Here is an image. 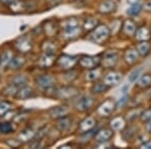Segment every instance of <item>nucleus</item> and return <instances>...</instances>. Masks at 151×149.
<instances>
[{"label":"nucleus","instance_id":"473e14b6","mask_svg":"<svg viewBox=\"0 0 151 149\" xmlns=\"http://www.w3.org/2000/svg\"><path fill=\"white\" fill-rule=\"evenodd\" d=\"M108 88L109 86L105 83H97V84L93 85V87L91 88V91L94 94H100V93H104Z\"/></svg>","mask_w":151,"mask_h":149},{"label":"nucleus","instance_id":"9b49d317","mask_svg":"<svg viewBox=\"0 0 151 149\" xmlns=\"http://www.w3.org/2000/svg\"><path fill=\"white\" fill-rule=\"evenodd\" d=\"M70 109L68 108L67 106H57L53 107L48 111L50 113V116L52 117V119H60L62 117H65L69 114Z\"/></svg>","mask_w":151,"mask_h":149},{"label":"nucleus","instance_id":"3c124183","mask_svg":"<svg viewBox=\"0 0 151 149\" xmlns=\"http://www.w3.org/2000/svg\"><path fill=\"white\" fill-rule=\"evenodd\" d=\"M47 1L50 2V3H52V4H58L60 0H47Z\"/></svg>","mask_w":151,"mask_h":149},{"label":"nucleus","instance_id":"79ce46f5","mask_svg":"<svg viewBox=\"0 0 151 149\" xmlns=\"http://www.w3.org/2000/svg\"><path fill=\"white\" fill-rule=\"evenodd\" d=\"M7 144H8L9 146H11V147H19V146L22 144L21 141H19L18 139H8V141H7Z\"/></svg>","mask_w":151,"mask_h":149},{"label":"nucleus","instance_id":"5701e85b","mask_svg":"<svg viewBox=\"0 0 151 149\" xmlns=\"http://www.w3.org/2000/svg\"><path fill=\"white\" fill-rule=\"evenodd\" d=\"M27 77L24 75H16L14 76V77H12V79L10 81V84L14 85V86L20 88L22 86H25L26 84H27Z\"/></svg>","mask_w":151,"mask_h":149},{"label":"nucleus","instance_id":"f03ea898","mask_svg":"<svg viewBox=\"0 0 151 149\" xmlns=\"http://www.w3.org/2000/svg\"><path fill=\"white\" fill-rule=\"evenodd\" d=\"M13 46L18 53H26L32 50V42H31L30 38L27 37L26 35H23L18 37L17 40L14 41Z\"/></svg>","mask_w":151,"mask_h":149},{"label":"nucleus","instance_id":"7c9ffc66","mask_svg":"<svg viewBox=\"0 0 151 149\" xmlns=\"http://www.w3.org/2000/svg\"><path fill=\"white\" fill-rule=\"evenodd\" d=\"M14 131V127L9 122H1L0 123V133L1 134H10Z\"/></svg>","mask_w":151,"mask_h":149},{"label":"nucleus","instance_id":"393cba45","mask_svg":"<svg viewBox=\"0 0 151 149\" xmlns=\"http://www.w3.org/2000/svg\"><path fill=\"white\" fill-rule=\"evenodd\" d=\"M98 26V20L96 18H93V17H89V18H86L84 21V30L86 31H92L93 29H95Z\"/></svg>","mask_w":151,"mask_h":149},{"label":"nucleus","instance_id":"39448f33","mask_svg":"<svg viewBox=\"0 0 151 149\" xmlns=\"http://www.w3.org/2000/svg\"><path fill=\"white\" fill-rule=\"evenodd\" d=\"M79 63L82 68L87 70H92L98 68L101 63V60L99 57H91V55H83L79 60Z\"/></svg>","mask_w":151,"mask_h":149},{"label":"nucleus","instance_id":"dca6fc26","mask_svg":"<svg viewBox=\"0 0 151 149\" xmlns=\"http://www.w3.org/2000/svg\"><path fill=\"white\" fill-rule=\"evenodd\" d=\"M136 40L140 41H147L151 38V30L146 26H142V27L138 28L135 32Z\"/></svg>","mask_w":151,"mask_h":149},{"label":"nucleus","instance_id":"e433bc0d","mask_svg":"<svg viewBox=\"0 0 151 149\" xmlns=\"http://www.w3.org/2000/svg\"><path fill=\"white\" fill-rule=\"evenodd\" d=\"M76 25H79V20H78L77 18H75V17L67 18L62 22V29L70 27V26H76Z\"/></svg>","mask_w":151,"mask_h":149},{"label":"nucleus","instance_id":"de8ad7c7","mask_svg":"<svg viewBox=\"0 0 151 149\" xmlns=\"http://www.w3.org/2000/svg\"><path fill=\"white\" fill-rule=\"evenodd\" d=\"M0 1H1L3 4H5V5L9 6V5H10V4L12 3V2L14 1V0H0Z\"/></svg>","mask_w":151,"mask_h":149},{"label":"nucleus","instance_id":"c85d7f7f","mask_svg":"<svg viewBox=\"0 0 151 149\" xmlns=\"http://www.w3.org/2000/svg\"><path fill=\"white\" fill-rule=\"evenodd\" d=\"M125 127V122L121 117H118V118L113 119L111 122V128L115 131H119L122 130V129Z\"/></svg>","mask_w":151,"mask_h":149},{"label":"nucleus","instance_id":"a18cd8bd","mask_svg":"<svg viewBox=\"0 0 151 149\" xmlns=\"http://www.w3.org/2000/svg\"><path fill=\"white\" fill-rule=\"evenodd\" d=\"M144 8H145L147 11H150V12H151V0H147V1H145V3H144Z\"/></svg>","mask_w":151,"mask_h":149},{"label":"nucleus","instance_id":"f8f14e48","mask_svg":"<svg viewBox=\"0 0 151 149\" xmlns=\"http://www.w3.org/2000/svg\"><path fill=\"white\" fill-rule=\"evenodd\" d=\"M117 9V3L114 0H106V1L102 2L100 4L98 10L100 13L103 14H108V13H112Z\"/></svg>","mask_w":151,"mask_h":149},{"label":"nucleus","instance_id":"a19ab883","mask_svg":"<svg viewBox=\"0 0 151 149\" xmlns=\"http://www.w3.org/2000/svg\"><path fill=\"white\" fill-rule=\"evenodd\" d=\"M120 27H121V21L119 19H115L113 20L112 22L110 23V32L113 33V35H116L119 30H120Z\"/></svg>","mask_w":151,"mask_h":149},{"label":"nucleus","instance_id":"6ab92c4d","mask_svg":"<svg viewBox=\"0 0 151 149\" xmlns=\"http://www.w3.org/2000/svg\"><path fill=\"white\" fill-rule=\"evenodd\" d=\"M35 136V132L32 128H25L19 133L18 135V140L21 142H29L30 140H32Z\"/></svg>","mask_w":151,"mask_h":149},{"label":"nucleus","instance_id":"6e6552de","mask_svg":"<svg viewBox=\"0 0 151 149\" xmlns=\"http://www.w3.org/2000/svg\"><path fill=\"white\" fill-rule=\"evenodd\" d=\"M116 108L115 102L112 99H108L103 102L98 108V114L102 117H108L109 115L113 113V111Z\"/></svg>","mask_w":151,"mask_h":149},{"label":"nucleus","instance_id":"bb28decb","mask_svg":"<svg viewBox=\"0 0 151 149\" xmlns=\"http://www.w3.org/2000/svg\"><path fill=\"white\" fill-rule=\"evenodd\" d=\"M123 28H124V31H125V32L129 35H133L134 33L136 32V30H137L135 23L131 20H126L125 22H124Z\"/></svg>","mask_w":151,"mask_h":149},{"label":"nucleus","instance_id":"c9c22d12","mask_svg":"<svg viewBox=\"0 0 151 149\" xmlns=\"http://www.w3.org/2000/svg\"><path fill=\"white\" fill-rule=\"evenodd\" d=\"M138 86L140 88H147L151 86V76L150 75H144L141 78H139L138 81Z\"/></svg>","mask_w":151,"mask_h":149},{"label":"nucleus","instance_id":"0eeeda50","mask_svg":"<svg viewBox=\"0 0 151 149\" xmlns=\"http://www.w3.org/2000/svg\"><path fill=\"white\" fill-rule=\"evenodd\" d=\"M78 94V90L74 87H63L60 89H55V97L60 100L70 99Z\"/></svg>","mask_w":151,"mask_h":149},{"label":"nucleus","instance_id":"4468645a","mask_svg":"<svg viewBox=\"0 0 151 149\" xmlns=\"http://www.w3.org/2000/svg\"><path fill=\"white\" fill-rule=\"evenodd\" d=\"M43 30H45V35L48 36H53L57 35L58 29V22L55 20H52V19H50V20L45 21L43 23Z\"/></svg>","mask_w":151,"mask_h":149},{"label":"nucleus","instance_id":"4c0bfd02","mask_svg":"<svg viewBox=\"0 0 151 149\" xmlns=\"http://www.w3.org/2000/svg\"><path fill=\"white\" fill-rule=\"evenodd\" d=\"M141 74H142V68H138V69L134 70L128 77V80L130 83H135L136 81L140 78Z\"/></svg>","mask_w":151,"mask_h":149},{"label":"nucleus","instance_id":"a211bd4d","mask_svg":"<svg viewBox=\"0 0 151 149\" xmlns=\"http://www.w3.org/2000/svg\"><path fill=\"white\" fill-rule=\"evenodd\" d=\"M32 96H33L32 89L25 85V86L18 88V91H17V93H16V95L14 98L19 99V100H24V99H28V98H30Z\"/></svg>","mask_w":151,"mask_h":149},{"label":"nucleus","instance_id":"09e8293b","mask_svg":"<svg viewBox=\"0 0 151 149\" xmlns=\"http://www.w3.org/2000/svg\"><path fill=\"white\" fill-rule=\"evenodd\" d=\"M140 0H127V3L129 5H132V4H136V3H139Z\"/></svg>","mask_w":151,"mask_h":149},{"label":"nucleus","instance_id":"37998d69","mask_svg":"<svg viewBox=\"0 0 151 149\" xmlns=\"http://www.w3.org/2000/svg\"><path fill=\"white\" fill-rule=\"evenodd\" d=\"M141 119H142L143 121H147V122L151 120V109L143 112L142 115H141Z\"/></svg>","mask_w":151,"mask_h":149},{"label":"nucleus","instance_id":"cd10ccee","mask_svg":"<svg viewBox=\"0 0 151 149\" xmlns=\"http://www.w3.org/2000/svg\"><path fill=\"white\" fill-rule=\"evenodd\" d=\"M141 10H142V5L139 3H136L130 5V7L126 10V13L129 16H137L138 14H140Z\"/></svg>","mask_w":151,"mask_h":149},{"label":"nucleus","instance_id":"c756f323","mask_svg":"<svg viewBox=\"0 0 151 149\" xmlns=\"http://www.w3.org/2000/svg\"><path fill=\"white\" fill-rule=\"evenodd\" d=\"M100 76H101V70L95 68V69H92V70L89 71V73L86 75V79L88 81H91V82H93V81L98 80L100 78Z\"/></svg>","mask_w":151,"mask_h":149},{"label":"nucleus","instance_id":"1a4fd4ad","mask_svg":"<svg viewBox=\"0 0 151 149\" xmlns=\"http://www.w3.org/2000/svg\"><path fill=\"white\" fill-rule=\"evenodd\" d=\"M81 32H82V29L80 27V25L63 28V36L68 40H73L75 38H77L78 36L81 35Z\"/></svg>","mask_w":151,"mask_h":149},{"label":"nucleus","instance_id":"20e7f679","mask_svg":"<svg viewBox=\"0 0 151 149\" xmlns=\"http://www.w3.org/2000/svg\"><path fill=\"white\" fill-rule=\"evenodd\" d=\"M118 62V53L116 50H108L103 55L101 63L105 69H111Z\"/></svg>","mask_w":151,"mask_h":149},{"label":"nucleus","instance_id":"2f4dec72","mask_svg":"<svg viewBox=\"0 0 151 149\" xmlns=\"http://www.w3.org/2000/svg\"><path fill=\"white\" fill-rule=\"evenodd\" d=\"M11 109H12V104L10 102L1 101L0 102V117L6 115L9 111H11Z\"/></svg>","mask_w":151,"mask_h":149},{"label":"nucleus","instance_id":"7ed1b4c3","mask_svg":"<svg viewBox=\"0 0 151 149\" xmlns=\"http://www.w3.org/2000/svg\"><path fill=\"white\" fill-rule=\"evenodd\" d=\"M78 62H79V60L76 57L64 55H60V57L58 58L57 62H55V65L63 70H70L75 67L76 63Z\"/></svg>","mask_w":151,"mask_h":149},{"label":"nucleus","instance_id":"49530a36","mask_svg":"<svg viewBox=\"0 0 151 149\" xmlns=\"http://www.w3.org/2000/svg\"><path fill=\"white\" fill-rule=\"evenodd\" d=\"M141 148H144V149H151V141H148L146 143H143L141 145Z\"/></svg>","mask_w":151,"mask_h":149},{"label":"nucleus","instance_id":"2eb2a0df","mask_svg":"<svg viewBox=\"0 0 151 149\" xmlns=\"http://www.w3.org/2000/svg\"><path fill=\"white\" fill-rule=\"evenodd\" d=\"M121 80H122V76L119 74V73L111 72V73H109V74H107L106 76H105L104 83L106 85H108L109 87L116 86V85H118L119 83L121 82Z\"/></svg>","mask_w":151,"mask_h":149},{"label":"nucleus","instance_id":"ea45409f","mask_svg":"<svg viewBox=\"0 0 151 149\" xmlns=\"http://www.w3.org/2000/svg\"><path fill=\"white\" fill-rule=\"evenodd\" d=\"M142 110L141 109H133V110H131L130 112L127 114V120L128 121H133V120H135L137 117H139L142 115Z\"/></svg>","mask_w":151,"mask_h":149},{"label":"nucleus","instance_id":"f257e3e1","mask_svg":"<svg viewBox=\"0 0 151 149\" xmlns=\"http://www.w3.org/2000/svg\"><path fill=\"white\" fill-rule=\"evenodd\" d=\"M109 35H110V29L106 25H98L92 30V32L88 36V40L96 43H101L109 37Z\"/></svg>","mask_w":151,"mask_h":149},{"label":"nucleus","instance_id":"603ef678","mask_svg":"<svg viewBox=\"0 0 151 149\" xmlns=\"http://www.w3.org/2000/svg\"><path fill=\"white\" fill-rule=\"evenodd\" d=\"M2 63V62H1V55H0V65Z\"/></svg>","mask_w":151,"mask_h":149},{"label":"nucleus","instance_id":"a878e982","mask_svg":"<svg viewBox=\"0 0 151 149\" xmlns=\"http://www.w3.org/2000/svg\"><path fill=\"white\" fill-rule=\"evenodd\" d=\"M150 50V43L147 42V41H141L137 45V52L142 57H145L149 53Z\"/></svg>","mask_w":151,"mask_h":149},{"label":"nucleus","instance_id":"aec40b11","mask_svg":"<svg viewBox=\"0 0 151 149\" xmlns=\"http://www.w3.org/2000/svg\"><path fill=\"white\" fill-rule=\"evenodd\" d=\"M112 136H113V131H112L111 129L105 128V129L100 130L98 133L96 134L95 139H96L99 143L100 142H107V141H108Z\"/></svg>","mask_w":151,"mask_h":149},{"label":"nucleus","instance_id":"72a5a7b5","mask_svg":"<svg viewBox=\"0 0 151 149\" xmlns=\"http://www.w3.org/2000/svg\"><path fill=\"white\" fill-rule=\"evenodd\" d=\"M41 50H42V52L45 53H47V55H53V53H55V45L50 41H45L42 43V45H41Z\"/></svg>","mask_w":151,"mask_h":149},{"label":"nucleus","instance_id":"f3484780","mask_svg":"<svg viewBox=\"0 0 151 149\" xmlns=\"http://www.w3.org/2000/svg\"><path fill=\"white\" fill-rule=\"evenodd\" d=\"M95 125H96V121L95 119H93L92 117H88V118L84 119L79 125V131L81 133H84V132L90 131L94 128Z\"/></svg>","mask_w":151,"mask_h":149},{"label":"nucleus","instance_id":"ddd939ff","mask_svg":"<svg viewBox=\"0 0 151 149\" xmlns=\"http://www.w3.org/2000/svg\"><path fill=\"white\" fill-rule=\"evenodd\" d=\"M25 58L22 55H13V58H11L10 63H8V68L9 70H19L25 65Z\"/></svg>","mask_w":151,"mask_h":149},{"label":"nucleus","instance_id":"b1692460","mask_svg":"<svg viewBox=\"0 0 151 149\" xmlns=\"http://www.w3.org/2000/svg\"><path fill=\"white\" fill-rule=\"evenodd\" d=\"M52 63H53V55H47V53H45V55L40 58V60H38L40 67L45 68V69L50 68V66H52Z\"/></svg>","mask_w":151,"mask_h":149},{"label":"nucleus","instance_id":"f704fd0d","mask_svg":"<svg viewBox=\"0 0 151 149\" xmlns=\"http://www.w3.org/2000/svg\"><path fill=\"white\" fill-rule=\"evenodd\" d=\"M17 91H18V87L14 86V85H12V84H9L8 86L3 90V95L8 96V97H15Z\"/></svg>","mask_w":151,"mask_h":149},{"label":"nucleus","instance_id":"4be33fe9","mask_svg":"<svg viewBox=\"0 0 151 149\" xmlns=\"http://www.w3.org/2000/svg\"><path fill=\"white\" fill-rule=\"evenodd\" d=\"M70 123H72V120H70L68 116H65V117H62V118L58 119L57 125L55 126H57V128L60 132H65L70 128Z\"/></svg>","mask_w":151,"mask_h":149},{"label":"nucleus","instance_id":"412c9836","mask_svg":"<svg viewBox=\"0 0 151 149\" xmlns=\"http://www.w3.org/2000/svg\"><path fill=\"white\" fill-rule=\"evenodd\" d=\"M138 55H139V53H138L137 50H135V48H129V50H126L124 58H125L126 63H129V65H132V63H134L138 60Z\"/></svg>","mask_w":151,"mask_h":149},{"label":"nucleus","instance_id":"58836bf2","mask_svg":"<svg viewBox=\"0 0 151 149\" xmlns=\"http://www.w3.org/2000/svg\"><path fill=\"white\" fill-rule=\"evenodd\" d=\"M13 58V53L10 50H7V52H4L1 55V62L2 66H8V63H10L11 58Z\"/></svg>","mask_w":151,"mask_h":149},{"label":"nucleus","instance_id":"c03bdc74","mask_svg":"<svg viewBox=\"0 0 151 149\" xmlns=\"http://www.w3.org/2000/svg\"><path fill=\"white\" fill-rule=\"evenodd\" d=\"M126 100H127V96H123L120 98V100L118 101V103H117V106H122V105H124L126 103Z\"/></svg>","mask_w":151,"mask_h":149},{"label":"nucleus","instance_id":"423d86ee","mask_svg":"<svg viewBox=\"0 0 151 149\" xmlns=\"http://www.w3.org/2000/svg\"><path fill=\"white\" fill-rule=\"evenodd\" d=\"M93 105H94V99L91 96H82L75 103V108L78 111L85 112L91 109Z\"/></svg>","mask_w":151,"mask_h":149},{"label":"nucleus","instance_id":"8fccbe9b","mask_svg":"<svg viewBox=\"0 0 151 149\" xmlns=\"http://www.w3.org/2000/svg\"><path fill=\"white\" fill-rule=\"evenodd\" d=\"M146 129H147L148 132H151V120L148 121L147 125H146Z\"/></svg>","mask_w":151,"mask_h":149},{"label":"nucleus","instance_id":"9d476101","mask_svg":"<svg viewBox=\"0 0 151 149\" xmlns=\"http://www.w3.org/2000/svg\"><path fill=\"white\" fill-rule=\"evenodd\" d=\"M35 83L41 89H48L52 87L53 85V78L50 75H40L37 76L35 79Z\"/></svg>","mask_w":151,"mask_h":149}]
</instances>
